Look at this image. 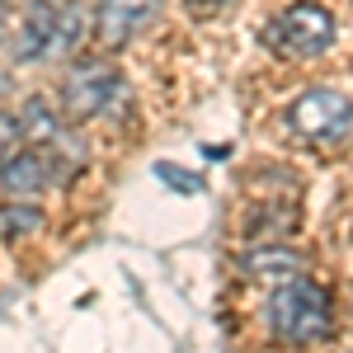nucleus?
Instances as JSON below:
<instances>
[{"label": "nucleus", "mask_w": 353, "mask_h": 353, "mask_svg": "<svg viewBox=\"0 0 353 353\" xmlns=\"http://www.w3.org/2000/svg\"><path fill=\"white\" fill-rule=\"evenodd\" d=\"M269 38H273V43H278L288 57H316V52H325L330 43H334V19H330L325 5L301 0V5H292V10H288V14L273 24Z\"/></svg>", "instance_id": "obj_5"}, {"label": "nucleus", "mask_w": 353, "mask_h": 353, "mask_svg": "<svg viewBox=\"0 0 353 353\" xmlns=\"http://www.w3.org/2000/svg\"><path fill=\"white\" fill-rule=\"evenodd\" d=\"M156 14H161V0H99L94 5V33L104 48H123Z\"/></svg>", "instance_id": "obj_6"}, {"label": "nucleus", "mask_w": 353, "mask_h": 353, "mask_svg": "<svg viewBox=\"0 0 353 353\" xmlns=\"http://www.w3.org/2000/svg\"><path fill=\"white\" fill-rule=\"evenodd\" d=\"M19 128H24V137H33V141H57V137H61V123H57V113L48 109V99H28L24 113H19Z\"/></svg>", "instance_id": "obj_9"}, {"label": "nucleus", "mask_w": 353, "mask_h": 353, "mask_svg": "<svg viewBox=\"0 0 353 353\" xmlns=\"http://www.w3.org/2000/svg\"><path fill=\"white\" fill-rule=\"evenodd\" d=\"M236 0H184V10H189L193 19H217V14H226Z\"/></svg>", "instance_id": "obj_13"}, {"label": "nucleus", "mask_w": 353, "mask_h": 353, "mask_svg": "<svg viewBox=\"0 0 353 353\" xmlns=\"http://www.w3.org/2000/svg\"><path fill=\"white\" fill-rule=\"evenodd\" d=\"M38 221H43V217H38V208H24V203L5 208V212H0V241H24Z\"/></svg>", "instance_id": "obj_10"}, {"label": "nucleus", "mask_w": 353, "mask_h": 353, "mask_svg": "<svg viewBox=\"0 0 353 353\" xmlns=\"http://www.w3.org/2000/svg\"><path fill=\"white\" fill-rule=\"evenodd\" d=\"M288 123H292V132L306 137V141H339V137L353 132V99L344 90L311 85V90H301L297 99H292Z\"/></svg>", "instance_id": "obj_3"}, {"label": "nucleus", "mask_w": 353, "mask_h": 353, "mask_svg": "<svg viewBox=\"0 0 353 353\" xmlns=\"http://www.w3.org/2000/svg\"><path fill=\"white\" fill-rule=\"evenodd\" d=\"M156 179L170 184V189H179V193H198L203 189V174H189V170H179V165H170V161L156 165Z\"/></svg>", "instance_id": "obj_11"}, {"label": "nucleus", "mask_w": 353, "mask_h": 353, "mask_svg": "<svg viewBox=\"0 0 353 353\" xmlns=\"http://www.w3.org/2000/svg\"><path fill=\"white\" fill-rule=\"evenodd\" d=\"M123 76H118V66L109 61H99V57H85L76 61L71 71H66V81H61V104L71 118H99L104 109H113L118 99H123Z\"/></svg>", "instance_id": "obj_4"}, {"label": "nucleus", "mask_w": 353, "mask_h": 353, "mask_svg": "<svg viewBox=\"0 0 353 353\" xmlns=\"http://www.w3.org/2000/svg\"><path fill=\"white\" fill-rule=\"evenodd\" d=\"M245 273L250 278H259V283H292L301 273V254L297 250H283V245H254L250 254H245Z\"/></svg>", "instance_id": "obj_7"}, {"label": "nucleus", "mask_w": 353, "mask_h": 353, "mask_svg": "<svg viewBox=\"0 0 353 353\" xmlns=\"http://www.w3.org/2000/svg\"><path fill=\"white\" fill-rule=\"evenodd\" d=\"M19 141H24V128H19V118L14 113H0V165L10 161L14 151H19Z\"/></svg>", "instance_id": "obj_12"}, {"label": "nucleus", "mask_w": 353, "mask_h": 353, "mask_svg": "<svg viewBox=\"0 0 353 353\" xmlns=\"http://www.w3.org/2000/svg\"><path fill=\"white\" fill-rule=\"evenodd\" d=\"M48 179H52V170H48L43 151H14L10 161L0 165V184L10 193H38Z\"/></svg>", "instance_id": "obj_8"}, {"label": "nucleus", "mask_w": 353, "mask_h": 353, "mask_svg": "<svg viewBox=\"0 0 353 353\" xmlns=\"http://www.w3.org/2000/svg\"><path fill=\"white\" fill-rule=\"evenodd\" d=\"M10 28H14V14H10V5H5V0H0V43H5V38H10Z\"/></svg>", "instance_id": "obj_14"}, {"label": "nucleus", "mask_w": 353, "mask_h": 353, "mask_svg": "<svg viewBox=\"0 0 353 353\" xmlns=\"http://www.w3.org/2000/svg\"><path fill=\"white\" fill-rule=\"evenodd\" d=\"M81 38V10L66 0H33L19 28V61H38V57L66 52Z\"/></svg>", "instance_id": "obj_2"}, {"label": "nucleus", "mask_w": 353, "mask_h": 353, "mask_svg": "<svg viewBox=\"0 0 353 353\" xmlns=\"http://www.w3.org/2000/svg\"><path fill=\"white\" fill-rule=\"evenodd\" d=\"M269 325H273V334L288 339V344H316V339H325L330 325H334L330 292L321 283H306V278L283 283L269 301Z\"/></svg>", "instance_id": "obj_1"}]
</instances>
